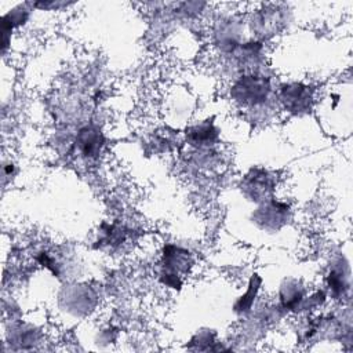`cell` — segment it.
Segmentation results:
<instances>
[{"mask_svg": "<svg viewBox=\"0 0 353 353\" xmlns=\"http://www.w3.org/2000/svg\"><path fill=\"white\" fill-rule=\"evenodd\" d=\"M159 281L164 287H168V288L175 290V291H179L182 288V284H183L182 276H179L176 273H172V272H168V270H164V269H160Z\"/></svg>", "mask_w": 353, "mask_h": 353, "instance_id": "cell-15", "label": "cell"}, {"mask_svg": "<svg viewBox=\"0 0 353 353\" xmlns=\"http://www.w3.org/2000/svg\"><path fill=\"white\" fill-rule=\"evenodd\" d=\"M103 146L105 137L97 125L87 124L77 131L74 138V148L81 157L87 160H94L101 154Z\"/></svg>", "mask_w": 353, "mask_h": 353, "instance_id": "cell-6", "label": "cell"}, {"mask_svg": "<svg viewBox=\"0 0 353 353\" xmlns=\"http://www.w3.org/2000/svg\"><path fill=\"white\" fill-rule=\"evenodd\" d=\"M262 285V279L261 276H258L256 273L251 274L250 277V281H248V287H247V291L239 296L236 299V302L233 303V312L239 316H245L251 312L252 309V305L258 296V292H259V288Z\"/></svg>", "mask_w": 353, "mask_h": 353, "instance_id": "cell-12", "label": "cell"}, {"mask_svg": "<svg viewBox=\"0 0 353 353\" xmlns=\"http://www.w3.org/2000/svg\"><path fill=\"white\" fill-rule=\"evenodd\" d=\"M36 261H37L41 266L47 268L54 276L59 277V274H61L59 263H58L57 259H55L52 255H50L47 251H40V252L36 255Z\"/></svg>", "mask_w": 353, "mask_h": 353, "instance_id": "cell-16", "label": "cell"}, {"mask_svg": "<svg viewBox=\"0 0 353 353\" xmlns=\"http://www.w3.org/2000/svg\"><path fill=\"white\" fill-rule=\"evenodd\" d=\"M194 265L193 254L176 244H164L161 250V269L176 273L179 276L188 274Z\"/></svg>", "mask_w": 353, "mask_h": 353, "instance_id": "cell-5", "label": "cell"}, {"mask_svg": "<svg viewBox=\"0 0 353 353\" xmlns=\"http://www.w3.org/2000/svg\"><path fill=\"white\" fill-rule=\"evenodd\" d=\"M232 99L244 108H261L272 97V83L268 77L256 73L241 74L230 88Z\"/></svg>", "mask_w": 353, "mask_h": 353, "instance_id": "cell-1", "label": "cell"}, {"mask_svg": "<svg viewBox=\"0 0 353 353\" xmlns=\"http://www.w3.org/2000/svg\"><path fill=\"white\" fill-rule=\"evenodd\" d=\"M291 219V208L287 203L273 197L262 201L251 214L252 223L268 233H276Z\"/></svg>", "mask_w": 353, "mask_h": 353, "instance_id": "cell-2", "label": "cell"}, {"mask_svg": "<svg viewBox=\"0 0 353 353\" xmlns=\"http://www.w3.org/2000/svg\"><path fill=\"white\" fill-rule=\"evenodd\" d=\"M277 185V175L263 167H252L241 179L240 190L252 203H262L272 197Z\"/></svg>", "mask_w": 353, "mask_h": 353, "instance_id": "cell-3", "label": "cell"}, {"mask_svg": "<svg viewBox=\"0 0 353 353\" xmlns=\"http://www.w3.org/2000/svg\"><path fill=\"white\" fill-rule=\"evenodd\" d=\"M30 7H33L32 3H23L7 11L1 17V32L11 34L14 29L25 25L30 17Z\"/></svg>", "mask_w": 353, "mask_h": 353, "instance_id": "cell-13", "label": "cell"}, {"mask_svg": "<svg viewBox=\"0 0 353 353\" xmlns=\"http://www.w3.org/2000/svg\"><path fill=\"white\" fill-rule=\"evenodd\" d=\"M306 296V288L298 279H284L279 288L280 306L285 312L298 313Z\"/></svg>", "mask_w": 353, "mask_h": 353, "instance_id": "cell-9", "label": "cell"}, {"mask_svg": "<svg viewBox=\"0 0 353 353\" xmlns=\"http://www.w3.org/2000/svg\"><path fill=\"white\" fill-rule=\"evenodd\" d=\"M11 335L14 343H21L19 349H26V343H30L33 346L34 342L40 339V332L32 325H18L14 331H11Z\"/></svg>", "mask_w": 353, "mask_h": 353, "instance_id": "cell-14", "label": "cell"}, {"mask_svg": "<svg viewBox=\"0 0 353 353\" xmlns=\"http://www.w3.org/2000/svg\"><path fill=\"white\" fill-rule=\"evenodd\" d=\"M279 99L283 108L295 116H303L313 108V88L303 83H284L279 90Z\"/></svg>", "mask_w": 353, "mask_h": 353, "instance_id": "cell-4", "label": "cell"}, {"mask_svg": "<svg viewBox=\"0 0 353 353\" xmlns=\"http://www.w3.org/2000/svg\"><path fill=\"white\" fill-rule=\"evenodd\" d=\"M3 172H4V176H8V175H11L12 172H14V164H4V167H3Z\"/></svg>", "mask_w": 353, "mask_h": 353, "instance_id": "cell-18", "label": "cell"}, {"mask_svg": "<svg viewBox=\"0 0 353 353\" xmlns=\"http://www.w3.org/2000/svg\"><path fill=\"white\" fill-rule=\"evenodd\" d=\"M325 281L330 294L335 299H343L347 296L350 291V268L343 255L332 262L327 273Z\"/></svg>", "mask_w": 353, "mask_h": 353, "instance_id": "cell-7", "label": "cell"}, {"mask_svg": "<svg viewBox=\"0 0 353 353\" xmlns=\"http://www.w3.org/2000/svg\"><path fill=\"white\" fill-rule=\"evenodd\" d=\"M130 236L131 230L127 226L117 222H102L98 232V240L95 241V248H119L130 239Z\"/></svg>", "mask_w": 353, "mask_h": 353, "instance_id": "cell-10", "label": "cell"}, {"mask_svg": "<svg viewBox=\"0 0 353 353\" xmlns=\"http://www.w3.org/2000/svg\"><path fill=\"white\" fill-rule=\"evenodd\" d=\"M186 349L193 352H226L230 350L216 341V332L210 328L197 330V332L189 339Z\"/></svg>", "mask_w": 353, "mask_h": 353, "instance_id": "cell-11", "label": "cell"}, {"mask_svg": "<svg viewBox=\"0 0 353 353\" xmlns=\"http://www.w3.org/2000/svg\"><path fill=\"white\" fill-rule=\"evenodd\" d=\"M186 141L197 150L200 149H211L219 138V130L215 127L214 121L207 119L199 121L185 130Z\"/></svg>", "mask_w": 353, "mask_h": 353, "instance_id": "cell-8", "label": "cell"}, {"mask_svg": "<svg viewBox=\"0 0 353 353\" xmlns=\"http://www.w3.org/2000/svg\"><path fill=\"white\" fill-rule=\"evenodd\" d=\"M34 8H40V10H58L61 7H66L69 3H62V1H36L32 3Z\"/></svg>", "mask_w": 353, "mask_h": 353, "instance_id": "cell-17", "label": "cell"}]
</instances>
